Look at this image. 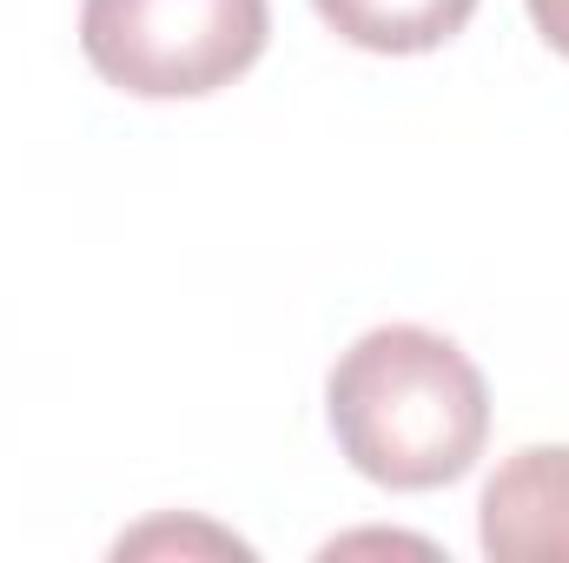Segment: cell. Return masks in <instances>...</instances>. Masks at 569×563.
<instances>
[{"label":"cell","mask_w":569,"mask_h":563,"mask_svg":"<svg viewBox=\"0 0 569 563\" xmlns=\"http://www.w3.org/2000/svg\"><path fill=\"white\" fill-rule=\"evenodd\" d=\"M325 418L358 477L385 491L457 484L490 437V385L430 325L365 332L325 378Z\"/></svg>","instance_id":"obj_1"},{"label":"cell","mask_w":569,"mask_h":563,"mask_svg":"<svg viewBox=\"0 0 569 563\" xmlns=\"http://www.w3.org/2000/svg\"><path fill=\"white\" fill-rule=\"evenodd\" d=\"M477 537L497 563H569V444H523L497 464Z\"/></svg>","instance_id":"obj_3"},{"label":"cell","mask_w":569,"mask_h":563,"mask_svg":"<svg viewBox=\"0 0 569 563\" xmlns=\"http://www.w3.org/2000/svg\"><path fill=\"white\" fill-rule=\"evenodd\" d=\"M318 20L365 53H430L457 40L477 0H311Z\"/></svg>","instance_id":"obj_4"},{"label":"cell","mask_w":569,"mask_h":563,"mask_svg":"<svg viewBox=\"0 0 569 563\" xmlns=\"http://www.w3.org/2000/svg\"><path fill=\"white\" fill-rule=\"evenodd\" d=\"M266 0H80V53L133 100H199L259 67Z\"/></svg>","instance_id":"obj_2"},{"label":"cell","mask_w":569,"mask_h":563,"mask_svg":"<svg viewBox=\"0 0 569 563\" xmlns=\"http://www.w3.org/2000/svg\"><path fill=\"white\" fill-rule=\"evenodd\" d=\"M530 20H537V33L569 60V0H530Z\"/></svg>","instance_id":"obj_5"}]
</instances>
